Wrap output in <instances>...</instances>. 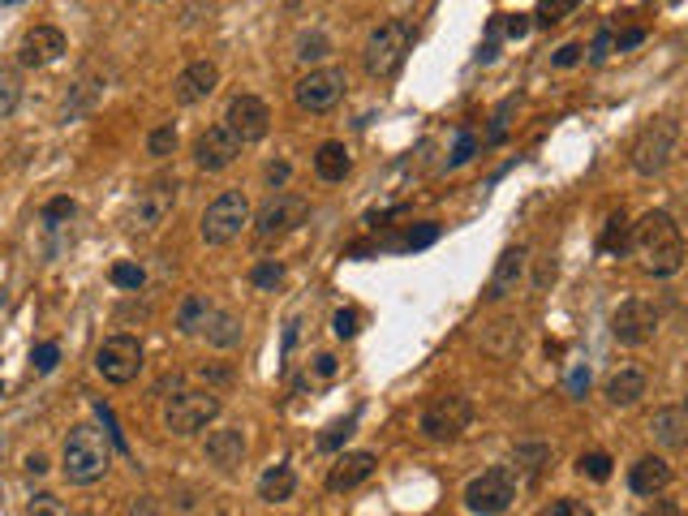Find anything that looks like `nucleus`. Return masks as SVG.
Listing matches in <instances>:
<instances>
[{"mask_svg":"<svg viewBox=\"0 0 688 516\" xmlns=\"http://www.w3.org/2000/svg\"><path fill=\"white\" fill-rule=\"evenodd\" d=\"M633 250L650 276H676L684 267V233L671 211H645L633 224Z\"/></svg>","mask_w":688,"mask_h":516,"instance_id":"1","label":"nucleus"},{"mask_svg":"<svg viewBox=\"0 0 688 516\" xmlns=\"http://www.w3.org/2000/svg\"><path fill=\"white\" fill-rule=\"evenodd\" d=\"M112 448H117V443H112L108 430H99L95 422H78L65 435V448H61V473H65V482L95 486L112 469Z\"/></svg>","mask_w":688,"mask_h":516,"instance_id":"2","label":"nucleus"},{"mask_svg":"<svg viewBox=\"0 0 688 516\" xmlns=\"http://www.w3.org/2000/svg\"><path fill=\"white\" fill-rule=\"evenodd\" d=\"M215 418H220V396L211 387H177L164 405V426L177 439H190L198 430H207Z\"/></svg>","mask_w":688,"mask_h":516,"instance_id":"3","label":"nucleus"},{"mask_svg":"<svg viewBox=\"0 0 688 516\" xmlns=\"http://www.w3.org/2000/svg\"><path fill=\"white\" fill-rule=\"evenodd\" d=\"M177 194H181V181L177 177H155V181H147L134 194V203H129L125 224L134 228V233H160V228L172 220V211H177Z\"/></svg>","mask_w":688,"mask_h":516,"instance_id":"4","label":"nucleus"},{"mask_svg":"<svg viewBox=\"0 0 688 516\" xmlns=\"http://www.w3.org/2000/svg\"><path fill=\"white\" fill-rule=\"evenodd\" d=\"M676 142H680V121L676 117H654L650 125H641V134L633 138V147H628V160L641 177H658L671 155H676Z\"/></svg>","mask_w":688,"mask_h":516,"instance_id":"5","label":"nucleus"},{"mask_svg":"<svg viewBox=\"0 0 688 516\" xmlns=\"http://www.w3.org/2000/svg\"><path fill=\"white\" fill-rule=\"evenodd\" d=\"M413 48V26L405 18H387L375 26V35L366 39V74L370 78H392Z\"/></svg>","mask_w":688,"mask_h":516,"instance_id":"6","label":"nucleus"},{"mask_svg":"<svg viewBox=\"0 0 688 516\" xmlns=\"http://www.w3.org/2000/svg\"><path fill=\"white\" fill-rule=\"evenodd\" d=\"M250 224V198L246 190H224L220 198H211L203 211V224H198V237L207 246H228V241L241 237V228Z\"/></svg>","mask_w":688,"mask_h":516,"instance_id":"7","label":"nucleus"},{"mask_svg":"<svg viewBox=\"0 0 688 516\" xmlns=\"http://www.w3.org/2000/svg\"><path fill=\"white\" fill-rule=\"evenodd\" d=\"M469 422H473V400L461 396V392H448V396H435L422 409L418 430H422L430 443H452V439L465 435Z\"/></svg>","mask_w":688,"mask_h":516,"instance_id":"8","label":"nucleus"},{"mask_svg":"<svg viewBox=\"0 0 688 516\" xmlns=\"http://www.w3.org/2000/svg\"><path fill=\"white\" fill-rule=\"evenodd\" d=\"M516 486H521V482H516L512 465H495V469L478 473V478L465 486V508H469L473 516H499V512L512 508Z\"/></svg>","mask_w":688,"mask_h":516,"instance_id":"9","label":"nucleus"},{"mask_svg":"<svg viewBox=\"0 0 688 516\" xmlns=\"http://www.w3.org/2000/svg\"><path fill=\"white\" fill-rule=\"evenodd\" d=\"M306 220H310V203L301 194H271L254 215V237L263 241V246H271V241L297 233Z\"/></svg>","mask_w":688,"mask_h":516,"instance_id":"10","label":"nucleus"},{"mask_svg":"<svg viewBox=\"0 0 688 516\" xmlns=\"http://www.w3.org/2000/svg\"><path fill=\"white\" fill-rule=\"evenodd\" d=\"M95 370L104 375V383L112 387H125L142 375V340L129 336V332H117L108 336L104 344L95 349Z\"/></svg>","mask_w":688,"mask_h":516,"instance_id":"11","label":"nucleus"},{"mask_svg":"<svg viewBox=\"0 0 688 516\" xmlns=\"http://www.w3.org/2000/svg\"><path fill=\"white\" fill-rule=\"evenodd\" d=\"M293 99H297L301 112H314V117H319V112H332L344 99V69H336V65L306 69L293 86Z\"/></svg>","mask_w":688,"mask_h":516,"instance_id":"12","label":"nucleus"},{"mask_svg":"<svg viewBox=\"0 0 688 516\" xmlns=\"http://www.w3.org/2000/svg\"><path fill=\"white\" fill-rule=\"evenodd\" d=\"M658 332V310H654V301H645V297H628L615 306L611 314V336L628 344V349H637V344H645Z\"/></svg>","mask_w":688,"mask_h":516,"instance_id":"13","label":"nucleus"},{"mask_svg":"<svg viewBox=\"0 0 688 516\" xmlns=\"http://www.w3.org/2000/svg\"><path fill=\"white\" fill-rule=\"evenodd\" d=\"M224 125L241 138V147H254V142H263L267 129H271V108L258 95H237L224 112Z\"/></svg>","mask_w":688,"mask_h":516,"instance_id":"14","label":"nucleus"},{"mask_svg":"<svg viewBox=\"0 0 688 516\" xmlns=\"http://www.w3.org/2000/svg\"><path fill=\"white\" fill-rule=\"evenodd\" d=\"M241 155V138L228 125H207L194 142V164L203 172H224L233 168V160Z\"/></svg>","mask_w":688,"mask_h":516,"instance_id":"15","label":"nucleus"},{"mask_svg":"<svg viewBox=\"0 0 688 516\" xmlns=\"http://www.w3.org/2000/svg\"><path fill=\"white\" fill-rule=\"evenodd\" d=\"M65 48H69V39H65L61 26H31L18 43V65L22 69H43V65L61 61Z\"/></svg>","mask_w":688,"mask_h":516,"instance_id":"16","label":"nucleus"},{"mask_svg":"<svg viewBox=\"0 0 688 516\" xmlns=\"http://www.w3.org/2000/svg\"><path fill=\"white\" fill-rule=\"evenodd\" d=\"M525 263H529V250L525 246H508L504 254L495 258V271H491V280H486V301H504L516 293V284H521L525 276Z\"/></svg>","mask_w":688,"mask_h":516,"instance_id":"17","label":"nucleus"},{"mask_svg":"<svg viewBox=\"0 0 688 516\" xmlns=\"http://www.w3.org/2000/svg\"><path fill=\"white\" fill-rule=\"evenodd\" d=\"M215 86H220V65H215V61H194V65H185L177 74L172 95H177V104H203Z\"/></svg>","mask_w":688,"mask_h":516,"instance_id":"18","label":"nucleus"},{"mask_svg":"<svg viewBox=\"0 0 688 516\" xmlns=\"http://www.w3.org/2000/svg\"><path fill=\"white\" fill-rule=\"evenodd\" d=\"M246 448L250 443H246V430L241 426H220L207 435V461L224 473H233L241 461H246Z\"/></svg>","mask_w":688,"mask_h":516,"instance_id":"19","label":"nucleus"},{"mask_svg":"<svg viewBox=\"0 0 688 516\" xmlns=\"http://www.w3.org/2000/svg\"><path fill=\"white\" fill-rule=\"evenodd\" d=\"M375 469H379V456L375 452H344L340 461L332 465V473H327V491H332V495L353 491V486H362Z\"/></svg>","mask_w":688,"mask_h":516,"instance_id":"20","label":"nucleus"},{"mask_svg":"<svg viewBox=\"0 0 688 516\" xmlns=\"http://www.w3.org/2000/svg\"><path fill=\"white\" fill-rule=\"evenodd\" d=\"M628 486H633V495H645V499L663 495L671 486V465L663 456H641V461L628 469Z\"/></svg>","mask_w":688,"mask_h":516,"instance_id":"21","label":"nucleus"},{"mask_svg":"<svg viewBox=\"0 0 688 516\" xmlns=\"http://www.w3.org/2000/svg\"><path fill=\"white\" fill-rule=\"evenodd\" d=\"M211 314H215V306L203 293H185L181 306H177V332L181 336H203L207 323H211Z\"/></svg>","mask_w":688,"mask_h":516,"instance_id":"22","label":"nucleus"},{"mask_svg":"<svg viewBox=\"0 0 688 516\" xmlns=\"http://www.w3.org/2000/svg\"><path fill=\"white\" fill-rule=\"evenodd\" d=\"M650 430L663 448H684L688 443V413L684 409H658L650 418Z\"/></svg>","mask_w":688,"mask_h":516,"instance_id":"23","label":"nucleus"},{"mask_svg":"<svg viewBox=\"0 0 688 516\" xmlns=\"http://www.w3.org/2000/svg\"><path fill=\"white\" fill-rule=\"evenodd\" d=\"M602 392H607V400L615 409H628V405H637V400L645 396V375H641V370H615Z\"/></svg>","mask_w":688,"mask_h":516,"instance_id":"24","label":"nucleus"},{"mask_svg":"<svg viewBox=\"0 0 688 516\" xmlns=\"http://www.w3.org/2000/svg\"><path fill=\"white\" fill-rule=\"evenodd\" d=\"M293 491H297V473L289 465H271L258 478V499L263 504H284V499H293Z\"/></svg>","mask_w":688,"mask_h":516,"instance_id":"25","label":"nucleus"},{"mask_svg":"<svg viewBox=\"0 0 688 516\" xmlns=\"http://www.w3.org/2000/svg\"><path fill=\"white\" fill-rule=\"evenodd\" d=\"M99 95H104V78L99 74H86L78 86H74V95L65 99V108H61V121H78L86 117L95 104H99Z\"/></svg>","mask_w":688,"mask_h":516,"instance_id":"26","label":"nucleus"},{"mask_svg":"<svg viewBox=\"0 0 688 516\" xmlns=\"http://www.w3.org/2000/svg\"><path fill=\"white\" fill-rule=\"evenodd\" d=\"M349 168H353V160H349V147H344V142H323V147L314 151V172H319L323 181H344Z\"/></svg>","mask_w":688,"mask_h":516,"instance_id":"27","label":"nucleus"},{"mask_svg":"<svg viewBox=\"0 0 688 516\" xmlns=\"http://www.w3.org/2000/svg\"><path fill=\"white\" fill-rule=\"evenodd\" d=\"M598 250L607 258H624L628 250H633V224H628L624 211H615L607 220V228H602V237H598Z\"/></svg>","mask_w":688,"mask_h":516,"instance_id":"28","label":"nucleus"},{"mask_svg":"<svg viewBox=\"0 0 688 516\" xmlns=\"http://www.w3.org/2000/svg\"><path fill=\"white\" fill-rule=\"evenodd\" d=\"M435 241H439V224L422 220V224H409V228H405V233H400V237L383 241L379 250H396V254H418V250H426V246H435Z\"/></svg>","mask_w":688,"mask_h":516,"instance_id":"29","label":"nucleus"},{"mask_svg":"<svg viewBox=\"0 0 688 516\" xmlns=\"http://www.w3.org/2000/svg\"><path fill=\"white\" fill-rule=\"evenodd\" d=\"M241 332H246V327H241V319H237L233 310H215L203 336H207V344H215V349H237Z\"/></svg>","mask_w":688,"mask_h":516,"instance_id":"30","label":"nucleus"},{"mask_svg":"<svg viewBox=\"0 0 688 516\" xmlns=\"http://www.w3.org/2000/svg\"><path fill=\"white\" fill-rule=\"evenodd\" d=\"M547 461H551V448H547V443H521V448L512 452V473H516V482H521V478H538Z\"/></svg>","mask_w":688,"mask_h":516,"instance_id":"31","label":"nucleus"},{"mask_svg":"<svg viewBox=\"0 0 688 516\" xmlns=\"http://www.w3.org/2000/svg\"><path fill=\"white\" fill-rule=\"evenodd\" d=\"M18 104H22V78H18V69L0 65V121H9L13 112H18Z\"/></svg>","mask_w":688,"mask_h":516,"instance_id":"32","label":"nucleus"},{"mask_svg":"<svg viewBox=\"0 0 688 516\" xmlns=\"http://www.w3.org/2000/svg\"><path fill=\"white\" fill-rule=\"evenodd\" d=\"M280 280H284V263H280V258H258V263L250 267V284H254V289H263V293H276Z\"/></svg>","mask_w":688,"mask_h":516,"instance_id":"33","label":"nucleus"},{"mask_svg":"<svg viewBox=\"0 0 688 516\" xmlns=\"http://www.w3.org/2000/svg\"><path fill=\"white\" fill-rule=\"evenodd\" d=\"M327 52H332V43H327V35H323V31H310V35H301V39H297V61H301V65H310V69H319V61H323Z\"/></svg>","mask_w":688,"mask_h":516,"instance_id":"34","label":"nucleus"},{"mask_svg":"<svg viewBox=\"0 0 688 516\" xmlns=\"http://www.w3.org/2000/svg\"><path fill=\"white\" fill-rule=\"evenodd\" d=\"M74 215H78L74 198H52V203L43 207V215H39V220H43V228H48V233H61V228H65L69 220H74Z\"/></svg>","mask_w":688,"mask_h":516,"instance_id":"35","label":"nucleus"},{"mask_svg":"<svg viewBox=\"0 0 688 516\" xmlns=\"http://www.w3.org/2000/svg\"><path fill=\"white\" fill-rule=\"evenodd\" d=\"M577 5H585V0H538V9L529 13V18H534L538 26H555V22H564Z\"/></svg>","mask_w":688,"mask_h":516,"instance_id":"36","label":"nucleus"},{"mask_svg":"<svg viewBox=\"0 0 688 516\" xmlns=\"http://www.w3.org/2000/svg\"><path fill=\"white\" fill-rule=\"evenodd\" d=\"M577 473L590 482H607L611 478V456L607 452H581L577 456Z\"/></svg>","mask_w":688,"mask_h":516,"instance_id":"37","label":"nucleus"},{"mask_svg":"<svg viewBox=\"0 0 688 516\" xmlns=\"http://www.w3.org/2000/svg\"><path fill=\"white\" fill-rule=\"evenodd\" d=\"M538 516H594V508L581 504V499H572V495H559L551 504H542Z\"/></svg>","mask_w":688,"mask_h":516,"instance_id":"38","label":"nucleus"},{"mask_svg":"<svg viewBox=\"0 0 688 516\" xmlns=\"http://www.w3.org/2000/svg\"><path fill=\"white\" fill-rule=\"evenodd\" d=\"M112 284L125 289V293H138L142 284H147V271H142L138 263H117V267H112Z\"/></svg>","mask_w":688,"mask_h":516,"instance_id":"39","label":"nucleus"},{"mask_svg":"<svg viewBox=\"0 0 688 516\" xmlns=\"http://www.w3.org/2000/svg\"><path fill=\"white\" fill-rule=\"evenodd\" d=\"M26 516H69L65 499H56L52 491H39L31 495V504H26Z\"/></svg>","mask_w":688,"mask_h":516,"instance_id":"40","label":"nucleus"},{"mask_svg":"<svg viewBox=\"0 0 688 516\" xmlns=\"http://www.w3.org/2000/svg\"><path fill=\"white\" fill-rule=\"evenodd\" d=\"M147 151L155 155V160H168V155L177 151V129H172V125H160V129H151V138H147Z\"/></svg>","mask_w":688,"mask_h":516,"instance_id":"41","label":"nucleus"},{"mask_svg":"<svg viewBox=\"0 0 688 516\" xmlns=\"http://www.w3.org/2000/svg\"><path fill=\"white\" fill-rule=\"evenodd\" d=\"M353 426H357L353 418H344V422H332V426H327L323 435H319V448H323V452H336V448H344V439L353 435Z\"/></svg>","mask_w":688,"mask_h":516,"instance_id":"42","label":"nucleus"},{"mask_svg":"<svg viewBox=\"0 0 688 516\" xmlns=\"http://www.w3.org/2000/svg\"><path fill=\"white\" fill-rule=\"evenodd\" d=\"M473 155H478V134H473V129H461V134H456V147H452V168H461V164H469Z\"/></svg>","mask_w":688,"mask_h":516,"instance_id":"43","label":"nucleus"},{"mask_svg":"<svg viewBox=\"0 0 688 516\" xmlns=\"http://www.w3.org/2000/svg\"><path fill=\"white\" fill-rule=\"evenodd\" d=\"M332 332H336V340H353L357 332H362V314L357 310H336L332 314Z\"/></svg>","mask_w":688,"mask_h":516,"instance_id":"44","label":"nucleus"},{"mask_svg":"<svg viewBox=\"0 0 688 516\" xmlns=\"http://www.w3.org/2000/svg\"><path fill=\"white\" fill-rule=\"evenodd\" d=\"M508 112H512V99H504V104L495 108V121H491V134H486V142L491 147H499V142L508 138Z\"/></svg>","mask_w":688,"mask_h":516,"instance_id":"45","label":"nucleus"},{"mask_svg":"<svg viewBox=\"0 0 688 516\" xmlns=\"http://www.w3.org/2000/svg\"><path fill=\"white\" fill-rule=\"evenodd\" d=\"M585 392H590V366H572L568 370V396L585 400Z\"/></svg>","mask_w":688,"mask_h":516,"instance_id":"46","label":"nucleus"},{"mask_svg":"<svg viewBox=\"0 0 688 516\" xmlns=\"http://www.w3.org/2000/svg\"><path fill=\"white\" fill-rule=\"evenodd\" d=\"M611 52H615V35L607 31V26H602V31L594 35V43H590V61H594V65H602Z\"/></svg>","mask_w":688,"mask_h":516,"instance_id":"47","label":"nucleus"},{"mask_svg":"<svg viewBox=\"0 0 688 516\" xmlns=\"http://www.w3.org/2000/svg\"><path fill=\"white\" fill-rule=\"evenodd\" d=\"M56 362H61V344H39V349H35V370H39V375L56 370Z\"/></svg>","mask_w":688,"mask_h":516,"instance_id":"48","label":"nucleus"},{"mask_svg":"<svg viewBox=\"0 0 688 516\" xmlns=\"http://www.w3.org/2000/svg\"><path fill=\"white\" fill-rule=\"evenodd\" d=\"M263 177H267L271 190H284V185H289V177H293V168L284 164V160H271V164L263 168Z\"/></svg>","mask_w":688,"mask_h":516,"instance_id":"49","label":"nucleus"},{"mask_svg":"<svg viewBox=\"0 0 688 516\" xmlns=\"http://www.w3.org/2000/svg\"><path fill=\"white\" fill-rule=\"evenodd\" d=\"M581 56H585L581 43H564V48L551 56V65H555V69H572V65H581Z\"/></svg>","mask_w":688,"mask_h":516,"instance_id":"50","label":"nucleus"},{"mask_svg":"<svg viewBox=\"0 0 688 516\" xmlns=\"http://www.w3.org/2000/svg\"><path fill=\"white\" fill-rule=\"evenodd\" d=\"M340 375V362H336V357L332 353H319V357H314V379H336Z\"/></svg>","mask_w":688,"mask_h":516,"instance_id":"51","label":"nucleus"},{"mask_svg":"<svg viewBox=\"0 0 688 516\" xmlns=\"http://www.w3.org/2000/svg\"><path fill=\"white\" fill-rule=\"evenodd\" d=\"M504 31L512 35V39H525L529 35V26H534V22H529V13H504Z\"/></svg>","mask_w":688,"mask_h":516,"instance_id":"52","label":"nucleus"},{"mask_svg":"<svg viewBox=\"0 0 688 516\" xmlns=\"http://www.w3.org/2000/svg\"><path fill=\"white\" fill-rule=\"evenodd\" d=\"M637 43H645L641 26H633V31H624V35H615V52H628V48H637Z\"/></svg>","mask_w":688,"mask_h":516,"instance_id":"53","label":"nucleus"},{"mask_svg":"<svg viewBox=\"0 0 688 516\" xmlns=\"http://www.w3.org/2000/svg\"><path fill=\"white\" fill-rule=\"evenodd\" d=\"M297 319H289V323H284V362H289V353H293V344H297Z\"/></svg>","mask_w":688,"mask_h":516,"instance_id":"54","label":"nucleus"},{"mask_svg":"<svg viewBox=\"0 0 688 516\" xmlns=\"http://www.w3.org/2000/svg\"><path fill=\"white\" fill-rule=\"evenodd\" d=\"M645 516H680V508H676V504H654Z\"/></svg>","mask_w":688,"mask_h":516,"instance_id":"55","label":"nucleus"},{"mask_svg":"<svg viewBox=\"0 0 688 516\" xmlns=\"http://www.w3.org/2000/svg\"><path fill=\"white\" fill-rule=\"evenodd\" d=\"M26 469H31V473H43V469H48V461H43V456L35 452V456H26Z\"/></svg>","mask_w":688,"mask_h":516,"instance_id":"56","label":"nucleus"},{"mask_svg":"<svg viewBox=\"0 0 688 516\" xmlns=\"http://www.w3.org/2000/svg\"><path fill=\"white\" fill-rule=\"evenodd\" d=\"M680 409H684V413H688V396H684V405H680Z\"/></svg>","mask_w":688,"mask_h":516,"instance_id":"57","label":"nucleus"}]
</instances>
